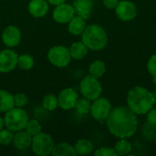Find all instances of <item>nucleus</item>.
I'll return each instance as SVG.
<instances>
[{
    "instance_id": "f257e3e1",
    "label": "nucleus",
    "mask_w": 156,
    "mask_h": 156,
    "mask_svg": "<svg viewBox=\"0 0 156 156\" xmlns=\"http://www.w3.org/2000/svg\"><path fill=\"white\" fill-rule=\"evenodd\" d=\"M109 132L120 139H128L135 134L138 127L136 114L128 107H116L106 119Z\"/></svg>"
},
{
    "instance_id": "f03ea898",
    "label": "nucleus",
    "mask_w": 156,
    "mask_h": 156,
    "mask_svg": "<svg viewBox=\"0 0 156 156\" xmlns=\"http://www.w3.org/2000/svg\"><path fill=\"white\" fill-rule=\"evenodd\" d=\"M127 104L136 115L146 114L154 104V94L145 88L134 87L128 92Z\"/></svg>"
},
{
    "instance_id": "7ed1b4c3",
    "label": "nucleus",
    "mask_w": 156,
    "mask_h": 156,
    "mask_svg": "<svg viewBox=\"0 0 156 156\" xmlns=\"http://www.w3.org/2000/svg\"><path fill=\"white\" fill-rule=\"evenodd\" d=\"M81 41L89 49L99 51L107 46L108 36L102 27L97 24H91L87 26L81 34Z\"/></svg>"
},
{
    "instance_id": "20e7f679",
    "label": "nucleus",
    "mask_w": 156,
    "mask_h": 156,
    "mask_svg": "<svg viewBox=\"0 0 156 156\" xmlns=\"http://www.w3.org/2000/svg\"><path fill=\"white\" fill-rule=\"evenodd\" d=\"M28 120V115L23 108L13 107L5 114V127L14 133L25 130Z\"/></svg>"
},
{
    "instance_id": "39448f33",
    "label": "nucleus",
    "mask_w": 156,
    "mask_h": 156,
    "mask_svg": "<svg viewBox=\"0 0 156 156\" xmlns=\"http://www.w3.org/2000/svg\"><path fill=\"white\" fill-rule=\"evenodd\" d=\"M55 143L51 135L47 133H39L32 137L31 150L37 156H48L51 154Z\"/></svg>"
},
{
    "instance_id": "423d86ee",
    "label": "nucleus",
    "mask_w": 156,
    "mask_h": 156,
    "mask_svg": "<svg viewBox=\"0 0 156 156\" xmlns=\"http://www.w3.org/2000/svg\"><path fill=\"white\" fill-rule=\"evenodd\" d=\"M80 90L84 98L93 101L101 97L102 93V86L99 81V79L88 75L81 80L80 83Z\"/></svg>"
},
{
    "instance_id": "0eeeda50",
    "label": "nucleus",
    "mask_w": 156,
    "mask_h": 156,
    "mask_svg": "<svg viewBox=\"0 0 156 156\" xmlns=\"http://www.w3.org/2000/svg\"><path fill=\"white\" fill-rule=\"evenodd\" d=\"M48 59L53 66L62 69L70 63L72 58L68 48L62 45H57L49 48L48 52Z\"/></svg>"
},
{
    "instance_id": "6e6552de",
    "label": "nucleus",
    "mask_w": 156,
    "mask_h": 156,
    "mask_svg": "<svg viewBox=\"0 0 156 156\" xmlns=\"http://www.w3.org/2000/svg\"><path fill=\"white\" fill-rule=\"evenodd\" d=\"M112 107L111 101L103 97H99L94 100L91 103L90 113L91 117L97 122L106 121L110 112H112Z\"/></svg>"
},
{
    "instance_id": "1a4fd4ad",
    "label": "nucleus",
    "mask_w": 156,
    "mask_h": 156,
    "mask_svg": "<svg viewBox=\"0 0 156 156\" xmlns=\"http://www.w3.org/2000/svg\"><path fill=\"white\" fill-rule=\"evenodd\" d=\"M18 55L10 48L0 51V73H9L17 66Z\"/></svg>"
},
{
    "instance_id": "9d476101",
    "label": "nucleus",
    "mask_w": 156,
    "mask_h": 156,
    "mask_svg": "<svg viewBox=\"0 0 156 156\" xmlns=\"http://www.w3.org/2000/svg\"><path fill=\"white\" fill-rule=\"evenodd\" d=\"M75 15L76 14L73 5L67 3H62L56 5L52 12V17L54 21L58 24H68Z\"/></svg>"
},
{
    "instance_id": "9b49d317",
    "label": "nucleus",
    "mask_w": 156,
    "mask_h": 156,
    "mask_svg": "<svg viewBox=\"0 0 156 156\" xmlns=\"http://www.w3.org/2000/svg\"><path fill=\"white\" fill-rule=\"evenodd\" d=\"M115 13L117 16L122 21H131L137 16V8L134 3L128 0L119 1L115 7Z\"/></svg>"
},
{
    "instance_id": "f8f14e48",
    "label": "nucleus",
    "mask_w": 156,
    "mask_h": 156,
    "mask_svg": "<svg viewBox=\"0 0 156 156\" xmlns=\"http://www.w3.org/2000/svg\"><path fill=\"white\" fill-rule=\"evenodd\" d=\"M78 99L79 94L75 90H73L72 88L63 89L58 96V107L65 111L72 110L74 109Z\"/></svg>"
},
{
    "instance_id": "ddd939ff",
    "label": "nucleus",
    "mask_w": 156,
    "mask_h": 156,
    "mask_svg": "<svg viewBox=\"0 0 156 156\" xmlns=\"http://www.w3.org/2000/svg\"><path fill=\"white\" fill-rule=\"evenodd\" d=\"M21 38L22 34L20 29L14 25L7 26L2 32V41L7 48H13L17 47L21 42Z\"/></svg>"
},
{
    "instance_id": "4468645a",
    "label": "nucleus",
    "mask_w": 156,
    "mask_h": 156,
    "mask_svg": "<svg viewBox=\"0 0 156 156\" xmlns=\"http://www.w3.org/2000/svg\"><path fill=\"white\" fill-rule=\"evenodd\" d=\"M49 9V4L47 0H30L27 5V10L29 14L36 17H44Z\"/></svg>"
},
{
    "instance_id": "2eb2a0df",
    "label": "nucleus",
    "mask_w": 156,
    "mask_h": 156,
    "mask_svg": "<svg viewBox=\"0 0 156 156\" xmlns=\"http://www.w3.org/2000/svg\"><path fill=\"white\" fill-rule=\"evenodd\" d=\"M15 148H16L19 151H25L31 147L32 144V136L26 131L21 130L18 132H16L14 133V138L12 142Z\"/></svg>"
},
{
    "instance_id": "dca6fc26",
    "label": "nucleus",
    "mask_w": 156,
    "mask_h": 156,
    "mask_svg": "<svg viewBox=\"0 0 156 156\" xmlns=\"http://www.w3.org/2000/svg\"><path fill=\"white\" fill-rule=\"evenodd\" d=\"M72 5L75 10V14L88 19L92 13L93 0H74Z\"/></svg>"
},
{
    "instance_id": "f3484780",
    "label": "nucleus",
    "mask_w": 156,
    "mask_h": 156,
    "mask_svg": "<svg viewBox=\"0 0 156 156\" xmlns=\"http://www.w3.org/2000/svg\"><path fill=\"white\" fill-rule=\"evenodd\" d=\"M86 27V19L78 15L74 16L68 23V30L73 36H81Z\"/></svg>"
},
{
    "instance_id": "a211bd4d",
    "label": "nucleus",
    "mask_w": 156,
    "mask_h": 156,
    "mask_svg": "<svg viewBox=\"0 0 156 156\" xmlns=\"http://www.w3.org/2000/svg\"><path fill=\"white\" fill-rule=\"evenodd\" d=\"M69 49L71 58L76 60L84 58L88 55V51H89V48L86 47V45L82 41L74 42Z\"/></svg>"
},
{
    "instance_id": "6ab92c4d",
    "label": "nucleus",
    "mask_w": 156,
    "mask_h": 156,
    "mask_svg": "<svg viewBox=\"0 0 156 156\" xmlns=\"http://www.w3.org/2000/svg\"><path fill=\"white\" fill-rule=\"evenodd\" d=\"M53 156H76V151L73 145L68 143H60L55 144L51 153Z\"/></svg>"
},
{
    "instance_id": "aec40b11",
    "label": "nucleus",
    "mask_w": 156,
    "mask_h": 156,
    "mask_svg": "<svg viewBox=\"0 0 156 156\" xmlns=\"http://www.w3.org/2000/svg\"><path fill=\"white\" fill-rule=\"evenodd\" d=\"M77 155H89L94 150V144L88 139H80L74 145Z\"/></svg>"
},
{
    "instance_id": "412c9836",
    "label": "nucleus",
    "mask_w": 156,
    "mask_h": 156,
    "mask_svg": "<svg viewBox=\"0 0 156 156\" xmlns=\"http://www.w3.org/2000/svg\"><path fill=\"white\" fill-rule=\"evenodd\" d=\"M15 107L14 95L5 90H0V112H6Z\"/></svg>"
},
{
    "instance_id": "4be33fe9",
    "label": "nucleus",
    "mask_w": 156,
    "mask_h": 156,
    "mask_svg": "<svg viewBox=\"0 0 156 156\" xmlns=\"http://www.w3.org/2000/svg\"><path fill=\"white\" fill-rule=\"evenodd\" d=\"M106 72V65L102 60L97 59L90 63L89 67V73L96 79H101Z\"/></svg>"
},
{
    "instance_id": "5701e85b",
    "label": "nucleus",
    "mask_w": 156,
    "mask_h": 156,
    "mask_svg": "<svg viewBox=\"0 0 156 156\" xmlns=\"http://www.w3.org/2000/svg\"><path fill=\"white\" fill-rule=\"evenodd\" d=\"M35 65L34 58L29 54H22L18 55L17 59V67L23 70H30Z\"/></svg>"
},
{
    "instance_id": "b1692460",
    "label": "nucleus",
    "mask_w": 156,
    "mask_h": 156,
    "mask_svg": "<svg viewBox=\"0 0 156 156\" xmlns=\"http://www.w3.org/2000/svg\"><path fill=\"white\" fill-rule=\"evenodd\" d=\"M90 107H91L90 101L83 97V98H79L78 99L74 109L76 110V112L80 115H86V114L90 113Z\"/></svg>"
},
{
    "instance_id": "393cba45",
    "label": "nucleus",
    "mask_w": 156,
    "mask_h": 156,
    "mask_svg": "<svg viewBox=\"0 0 156 156\" xmlns=\"http://www.w3.org/2000/svg\"><path fill=\"white\" fill-rule=\"evenodd\" d=\"M42 106L45 110L48 112L55 111L58 107V97L54 94H47L42 100Z\"/></svg>"
},
{
    "instance_id": "a878e982",
    "label": "nucleus",
    "mask_w": 156,
    "mask_h": 156,
    "mask_svg": "<svg viewBox=\"0 0 156 156\" xmlns=\"http://www.w3.org/2000/svg\"><path fill=\"white\" fill-rule=\"evenodd\" d=\"M114 150L117 155H126L132 152L133 147L131 143L128 142L126 139H121L119 142L116 143L114 146Z\"/></svg>"
},
{
    "instance_id": "bb28decb",
    "label": "nucleus",
    "mask_w": 156,
    "mask_h": 156,
    "mask_svg": "<svg viewBox=\"0 0 156 156\" xmlns=\"http://www.w3.org/2000/svg\"><path fill=\"white\" fill-rule=\"evenodd\" d=\"M25 130L33 137L42 132V126L37 120H28Z\"/></svg>"
},
{
    "instance_id": "cd10ccee",
    "label": "nucleus",
    "mask_w": 156,
    "mask_h": 156,
    "mask_svg": "<svg viewBox=\"0 0 156 156\" xmlns=\"http://www.w3.org/2000/svg\"><path fill=\"white\" fill-rule=\"evenodd\" d=\"M14 132L10 131L9 129H2L0 131V145H9L13 142L14 138Z\"/></svg>"
},
{
    "instance_id": "c85d7f7f",
    "label": "nucleus",
    "mask_w": 156,
    "mask_h": 156,
    "mask_svg": "<svg viewBox=\"0 0 156 156\" xmlns=\"http://www.w3.org/2000/svg\"><path fill=\"white\" fill-rule=\"evenodd\" d=\"M28 97L25 93H16L14 95V104L15 107L18 108H24L28 103Z\"/></svg>"
},
{
    "instance_id": "c756f323",
    "label": "nucleus",
    "mask_w": 156,
    "mask_h": 156,
    "mask_svg": "<svg viewBox=\"0 0 156 156\" xmlns=\"http://www.w3.org/2000/svg\"><path fill=\"white\" fill-rule=\"evenodd\" d=\"M95 156H117L114 148L111 147H101L94 152Z\"/></svg>"
},
{
    "instance_id": "7c9ffc66",
    "label": "nucleus",
    "mask_w": 156,
    "mask_h": 156,
    "mask_svg": "<svg viewBox=\"0 0 156 156\" xmlns=\"http://www.w3.org/2000/svg\"><path fill=\"white\" fill-rule=\"evenodd\" d=\"M147 69L148 71L153 75V76H155L156 75V54L153 55L149 60H148V63H147Z\"/></svg>"
},
{
    "instance_id": "2f4dec72",
    "label": "nucleus",
    "mask_w": 156,
    "mask_h": 156,
    "mask_svg": "<svg viewBox=\"0 0 156 156\" xmlns=\"http://www.w3.org/2000/svg\"><path fill=\"white\" fill-rule=\"evenodd\" d=\"M147 122L156 126V109H151L147 113Z\"/></svg>"
},
{
    "instance_id": "473e14b6",
    "label": "nucleus",
    "mask_w": 156,
    "mask_h": 156,
    "mask_svg": "<svg viewBox=\"0 0 156 156\" xmlns=\"http://www.w3.org/2000/svg\"><path fill=\"white\" fill-rule=\"evenodd\" d=\"M102 3L104 5V6H106L109 9H115V7L117 6L119 0H102Z\"/></svg>"
},
{
    "instance_id": "72a5a7b5",
    "label": "nucleus",
    "mask_w": 156,
    "mask_h": 156,
    "mask_svg": "<svg viewBox=\"0 0 156 156\" xmlns=\"http://www.w3.org/2000/svg\"><path fill=\"white\" fill-rule=\"evenodd\" d=\"M48 2V4L49 5H60V4H62V3H65L66 2V0H47Z\"/></svg>"
},
{
    "instance_id": "f704fd0d",
    "label": "nucleus",
    "mask_w": 156,
    "mask_h": 156,
    "mask_svg": "<svg viewBox=\"0 0 156 156\" xmlns=\"http://www.w3.org/2000/svg\"><path fill=\"white\" fill-rule=\"evenodd\" d=\"M5 127V122H4V118L0 116V131Z\"/></svg>"
},
{
    "instance_id": "c9c22d12",
    "label": "nucleus",
    "mask_w": 156,
    "mask_h": 156,
    "mask_svg": "<svg viewBox=\"0 0 156 156\" xmlns=\"http://www.w3.org/2000/svg\"><path fill=\"white\" fill-rule=\"evenodd\" d=\"M153 94H154V103H156V90L154 92H153Z\"/></svg>"
},
{
    "instance_id": "e433bc0d",
    "label": "nucleus",
    "mask_w": 156,
    "mask_h": 156,
    "mask_svg": "<svg viewBox=\"0 0 156 156\" xmlns=\"http://www.w3.org/2000/svg\"><path fill=\"white\" fill-rule=\"evenodd\" d=\"M154 78H153V82H154V84H156V75L155 76H153Z\"/></svg>"
}]
</instances>
